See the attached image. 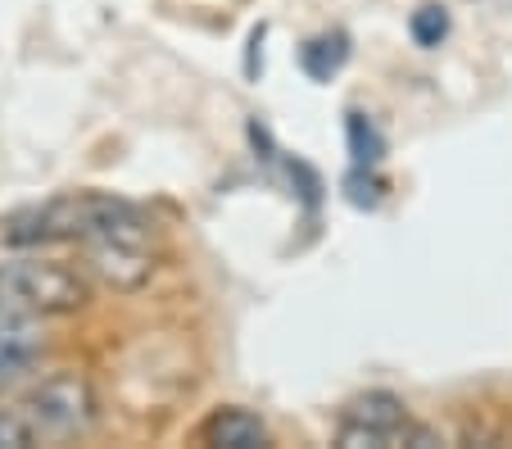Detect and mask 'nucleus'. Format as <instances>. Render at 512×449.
<instances>
[{"mask_svg": "<svg viewBox=\"0 0 512 449\" xmlns=\"http://www.w3.org/2000/svg\"><path fill=\"white\" fill-rule=\"evenodd\" d=\"M87 282L59 264L19 259L0 264V313L5 318H37V313H73L87 304Z\"/></svg>", "mask_w": 512, "mask_h": 449, "instance_id": "f257e3e1", "label": "nucleus"}, {"mask_svg": "<svg viewBox=\"0 0 512 449\" xmlns=\"http://www.w3.org/2000/svg\"><path fill=\"white\" fill-rule=\"evenodd\" d=\"M19 409L37 440H73L82 431H91L100 400H96V386L82 372H55L41 386H32V395Z\"/></svg>", "mask_w": 512, "mask_h": 449, "instance_id": "f03ea898", "label": "nucleus"}, {"mask_svg": "<svg viewBox=\"0 0 512 449\" xmlns=\"http://www.w3.org/2000/svg\"><path fill=\"white\" fill-rule=\"evenodd\" d=\"M404 422H408V409L399 395L368 391L345 409L340 431H336V445H345V449H395Z\"/></svg>", "mask_w": 512, "mask_h": 449, "instance_id": "7ed1b4c3", "label": "nucleus"}, {"mask_svg": "<svg viewBox=\"0 0 512 449\" xmlns=\"http://www.w3.org/2000/svg\"><path fill=\"white\" fill-rule=\"evenodd\" d=\"M87 273L109 291H141L155 273V254L141 241H87Z\"/></svg>", "mask_w": 512, "mask_h": 449, "instance_id": "20e7f679", "label": "nucleus"}, {"mask_svg": "<svg viewBox=\"0 0 512 449\" xmlns=\"http://www.w3.org/2000/svg\"><path fill=\"white\" fill-rule=\"evenodd\" d=\"M41 350H46V336H41L28 318H10V323H0V391L28 377V372L37 368Z\"/></svg>", "mask_w": 512, "mask_h": 449, "instance_id": "39448f33", "label": "nucleus"}, {"mask_svg": "<svg viewBox=\"0 0 512 449\" xmlns=\"http://www.w3.org/2000/svg\"><path fill=\"white\" fill-rule=\"evenodd\" d=\"M204 440L223 449H259V445H268V427L250 409H218L204 422Z\"/></svg>", "mask_w": 512, "mask_h": 449, "instance_id": "423d86ee", "label": "nucleus"}, {"mask_svg": "<svg viewBox=\"0 0 512 449\" xmlns=\"http://www.w3.org/2000/svg\"><path fill=\"white\" fill-rule=\"evenodd\" d=\"M345 59H349L345 32H336V37H313V41H304V50H300V64L313 82H331Z\"/></svg>", "mask_w": 512, "mask_h": 449, "instance_id": "0eeeda50", "label": "nucleus"}, {"mask_svg": "<svg viewBox=\"0 0 512 449\" xmlns=\"http://www.w3.org/2000/svg\"><path fill=\"white\" fill-rule=\"evenodd\" d=\"M349 155H354L358 168H372L381 164V155H386V141H381L377 123H372L368 114H349Z\"/></svg>", "mask_w": 512, "mask_h": 449, "instance_id": "6e6552de", "label": "nucleus"}, {"mask_svg": "<svg viewBox=\"0 0 512 449\" xmlns=\"http://www.w3.org/2000/svg\"><path fill=\"white\" fill-rule=\"evenodd\" d=\"M408 32H413V41L422 50H435L440 41L449 37V14L445 5H422V10H413V19H408Z\"/></svg>", "mask_w": 512, "mask_h": 449, "instance_id": "1a4fd4ad", "label": "nucleus"}, {"mask_svg": "<svg viewBox=\"0 0 512 449\" xmlns=\"http://www.w3.org/2000/svg\"><path fill=\"white\" fill-rule=\"evenodd\" d=\"M23 445H37L23 409H0V449H23Z\"/></svg>", "mask_w": 512, "mask_h": 449, "instance_id": "9d476101", "label": "nucleus"}, {"mask_svg": "<svg viewBox=\"0 0 512 449\" xmlns=\"http://www.w3.org/2000/svg\"><path fill=\"white\" fill-rule=\"evenodd\" d=\"M0 323H10V318H5V313H0Z\"/></svg>", "mask_w": 512, "mask_h": 449, "instance_id": "9b49d317", "label": "nucleus"}]
</instances>
